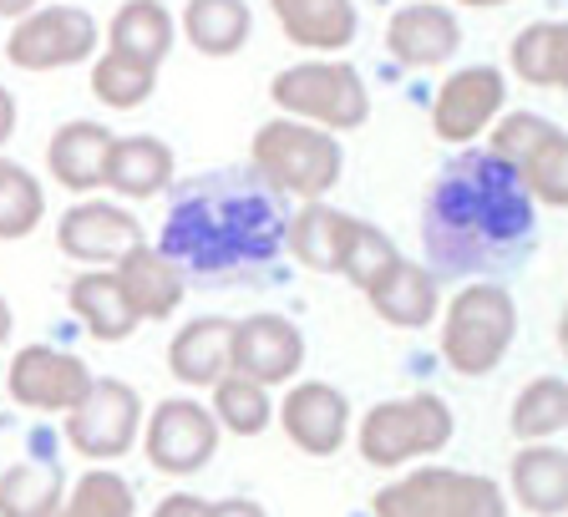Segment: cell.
Wrapping results in <instances>:
<instances>
[{
    "instance_id": "obj_1",
    "label": "cell",
    "mask_w": 568,
    "mask_h": 517,
    "mask_svg": "<svg viewBox=\"0 0 568 517\" xmlns=\"http://www.w3.org/2000/svg\"><path fill=\"white\" fill-rule=\"evenodd\" d=\"M538 203L493 148H462L422 199V254L437 280H493L532 254Z\"/></svg>"
},
{
    "instance_id": "obj_2",
    "label": "cell",
    "mask_w": 568,
    "mask_h": 517,
    "mask_svg": "<svg viewBox=\"0 0 568 517\" xmlns=\"http://www.w3.org/2000/svg\"><path fill=\"white\" fill-rule=\"evenodd\" d=\"M284 193L254 168H209L168 183L158 249L193 280H244L284 254Z\"/></svg>"
},
{
    "instance_id": "obj_3",
    "label": "cell",
    "mask_w": 568,
    "mask_h": 517,
    "mask_svg": "<svg viewBox=\"0 0 568 517\" xmlns=\"http://www.w3.org/2000/svg\"><path fill=\"white\" fill-rule=\"evenodd\" d=\"M248 168L284 199H325L345 173L341 132H325L305 118H270L248 142Z\"/></svg>"
},
{
    "instance_id": "obj_4",
    "label": "cell",
    "mask_w": 568,
    "mask_h": 517,
    "mask_svg": "<svg viewBox=\"0 0 568 517\" xmlns=\"http://www.w3.org/2000/svg\"><path fill=\"white\" fill-rule=\"evenodd\" d=\"M518 341V300L497 280H467L442 315V365L452 376H493Z\"/></svg>"
},
{
    "instance_id": "obj_5",
    "label": "cell",
    "mask_w": 568,
    "mask_h": 517,
    "mask_svg": "<svg viewBox=\"0 0 568 517\" xmlns=\"http://www.w3.org/2000/svg\"><path fill=\"white\" fill-rule=\"evenodd\" d=\"M452 432H457V416H452L447 396L442 391H412V396H396V401H376L361 416V432L351 436L361 447V462H371L381 472H396V467H412V462L437 457L452 442Z\"/></svg>"
},
{
    "instance_id": "obj_6",
    "label": "cell",
    "mask_w": 568,
    "mask_h": 517,
    "mask_svg": "<svg viewBox=\"0 0 568 517\" xmlns=\"http://www.w3.org/2000/svg\"><path fill=\"white\" fill-rule=\"evenodd\" d=\"M270 102L284 118H305L325 132H355L371 122V92L345 57H310L274 71Z\"/></svg>"
},
{
    "instance_id": "obj_7",
    "label": "cell",
    "mask_w": 568,
    "mask_h": 517,
    "mask_svg": "<svg viewBox=\"0 0 568 517\" xmlns=\"http://www.w3.org/2000/svg\"><path fill=\"white\" fill-rule=\"evenodd\" d=\"M376 517H503L508 493L483 472L457 467H416L396 483L371 493Z\"/></svg>"
},
{
    "instance_id": "obj_8",
    "label": "cell",
    "mask_w": 568,
    "mask_h": 517,
    "mask_svg": "<svg viewBox=\"0 0 568 517\" xmlns=\"http://www.w3.org/2000/svg\"><path fill=\"white\" fill-rule=\"evenodd\" d=\"M493 148L538 209H568V132L544 112H497L487 128Z\"/></svg>"
},
{
    "instance_id": "obj_9",
    "label": "cell",
    "mask_w": 568,
    "mask_h": 517,
    "mask_svg": "<svg viewBox=\"0 0 568 517\" xmlns=\"http://www.w3.org/2000/svg\"><path fill=\"white\" fill-rule=\"evenodd\" d=\"M61 432H67V447L87 462H118L138 447V432H142V396L138 386L118 376H102L92 381L77 406L61 416Z\"/></svg>"
},
{
    "instance_id": "obj_10",
    "label": "cell",
    "mask_w": 568,
    "mask_h": 517,
    "mask_svg": "<svg viewBox=\"0 0 568 517\" xmlns=\"http://www.w3.org/2000/svg\"><path fill=\"white\" fill-rule=\"evenodd\" d=\"M97 41H102V26L82 6H31L26 16H16L6 36V61L21 71H61L92 61Z\"/></svg>"
},
{
    "instance_id": "obj_11",
    "label": "cell",
    "mask_w": 568,
    "mask_h": 517,
    "mask_svg": "<svg viewBox=\"0 0 568 517\" xmlns=\"http://www.w3.org/2000/svg\"><path fill=\"white\" fill-rule=\"evenodd\" d=\"M219 422H213L209 406L189 396H168L158 401L153 412H142V457L153 462V472L163 477H193L219 457Z\"/></svg>"
},
{
    "instance_id": "obj_12",
    "label": "cell",
    "mask_w": 568,
    "mask_h": 517,
    "mask_svg": "<svg viewBox=\"0 0 568 517\" xmlns=\"http://www.w3.org/2000/svg\"><path fill=\"white\" fill-rule=\"evenodd\" d=\"M92 365L82 355L57 351V345H26L11 355V371H6L11 401L36 416H67L92 391Z\"/></svg>"
},
{
    "instance_id": "obj_13",
    "label": "cell",
    "mask_w": 568,
    "mask_h": 517,
    "mask_svg": "<svg viewBox=\"0 0 568 517\" xmlns=\"http://www.w3.org/2000/svg\"><path fill=\"white\" fill-rule=\"evenodd\" d=\"M508 107V77L497 67H457L452 77H442L437 97H432V132L447 148H467L477 142L493 118Z\"/></svg>"
},
{
    "instance_id": "obj_14",
    "label": "cell",
    "mask_w": 568,
    "mask_h": 517,
    "mask_svg": "<svg viewBox=\"0 0 568 517\" xmlns=\"http://www.w3.org/2000/svg\"><path fill=\"white\" fill-rule=\"evenodd\" d=\"M280 432L305 457H335L351 442V401L331 381H295L280 401Z\"/></svg>"
},
{
    "instance_id": "obj_15",
    "label": "cell",
    "mask_w": 568,
    "mask_h": 517,
    "mask_svg": "<svg viewBox=\"0 0 568 517\" xmlns=\"http://www.w3.org/2000/svg\"><path fill=\"white\" fill-rule=\"evenodd\" d=\"M229 365L244 371V376L264 381V386H290L305 365V335H300L295 320L284 315H244L234 320V335H229Z\"/></svg>"
},
{
    "instance_id": "obj_16",
    "label": "cell",
    "mask_w": 568,
    "mask_h": 517,
    "mask_svg": "<svg viewBox=\"0 0 568 517\" xmlns=\"http://www.w3.org/2000/svg\"><path fill=\"white\" fill-rule=\"evenodd\" d=\"M138 239H148L138 224V213H128L112 199H77L57 219V249L71 264H112Z\"/></svg>"
},
{
    "instance_id": "obj_17",
    "label": "cell",
    "mask_w": 568,
    "mask_h": 517,
    "mask_svg": "<svg viewBox=\"0 0 568 517\" xmlns=\"http://www.w3.org/2000/svg\"><path fill=\"white\" fill-rule=\"evenodd\" d=\"M462 47V21L447 0H412L386 21V51L402 67H447Z\"/></svg>"
},
{
    "instance_id": "obj_18",
    "label": "cell",
    "mask_w": 568,
    "mask_h": 517,
    "mask_svg": "<svg viewBox=\"0 0 568 517\" xmlns=\"http://www.w3.org/2000/svg\"><path fill=\"white\" fill-rule=\"evenodd\" d=\"M112 274H118L122 294H128V305L138 310L142 325L148 320H168L183 305V294H189V274L178 270L158 244H148V239H138L128 254L112 258Z\"/></svg>"
},
{
    "instance_id": "obj_19",
    "label": "cell",
    "mask_w": 568,
    "mask_h": 517,
    "mask_svg": "<svg viewBox=\"0 0 568 517\" xmlns=\"http://www.w3.org/2000/svg\"><path fill=\"white\" fill-rule=\"evenodd\" d=\"M173 178H178V158L163 138H153V132L112 138V148H106L102 189H112L118 199H128V203L158 199V193H168Z\"/></svg>"
},
{
    "instance_id": "obj_20",
    "label": "cell",
    "mask_w": 568,
    "mask_h": 517,
    "mask_svg": "<svg viewBox=\"0 0 568 517\" xmlns=\"http://www.w3.org/2000/svg\"><path fill=\"white\" fill-rule=\"evenodd\" d=\"M270 11L280 21L284 41H295L300 51H315V57L345 51L361 31L355 0H270Z\"/></svg>"
},
{
    "instance_id": "obj_21",
    "label": "cell",
    "mask_w": 568,
    "mask_h": 517,
    "mask_svg": "<svg viewBox=\"0 0 568 517\" xmlns=\"http://www.w3.org/2000/svg\"><path fill=\"white\" fill-rule=\"evenodd\" d=\"M371 310H376L381 325L390 330H426L442 310V280L426 264H412V258H396L386 270V280L366 294Z\"/></svg>"
},
{
    "instance_id": "obj_22",
    "label": "cell",
    "mask_w": 568,
    "mask_h": 517,
    "mask_svg": "<svg viewBox=\"0 0 568 517\" xmlns=\"http://www.w3.org/2000/svg\"><path fill=\"white\" fill-rule=\"evenodd\" d=\"M106 148H112V128H102L97 118H71L47 142V173L71 193H92L102 189Z\"/></svg>"
},
{
    "instance_id": "obj_23",
    "label": "cell",
    "mask_w": 568,
    "mask_h": 517,
    "mask_svg": "<svg viewBox=\"0 0 568 517\" xmlns=\"http://www.w3.org/2000/svg\"><path fill=\"white\" fill-rule=\"evenodd\" d=\"M67 305L77 315V325L102 345H118V341H132L138 335V310L128 305V294H122L118 274L112 270H87L67 284Z\"/></svg>"
},
{
    "instance_id": "obj_24",
    "label": "cell",
    "mask_w": 568,
    "mask_h": 517,
    "mask_svg": "<svg viewBox=\"0 0 568 517\" xmlns=\"http://www.w3.org/2000/svg\"><path fill=\"white\" fill-rule=\"evenodd\" d=\"M229 335H234V320L224 315H199L173 335L168 345V371H173L178 386L209 391L213 381L229 371Z\"/></svg>"
},
{
    "instance_id": "obj_25",
    "label": "cell",
    "mask_w": 568,
    "mask_h": 517,
    "mask_svg": "<svg viewBox=\"0 0 568 517\" xmlns=\"http://www.w3.org/2000/svg\"><path fill=\"white\" fill-rule=\"evenodd\" d=\"M508 483H513V497L518 507L528 513H568V452L548 442H523L518 457L508 462Z\"/></svg>"
},
{
    "instance_id": "obj_26",
    "label": "cell",
    "mask_w": 568,
    "mask_h": 517,
    "mask_svg": "<svg viewBox=\"0 0 568 517\" xmlns=\"http://www.w3.org/2000/svg\"><path fill=\"white\" fill-rule=\"evenodd\" d=\"M345 229H351V213L345 209H335L325 199H305L290 213V224H284V254L300 258L310 274H335Z\"/></svg>"
},
{
    "instance_id": "obj_27",
    "label": "cell",
    "mask_w": 568,
    "mask_h": 517,
    "mask_svg": "<svg viewBox=\"0 0 568 517\" xmlns=\"http://www.w3.org/2000/svg\"><path fill=\"white\" fill-rule=\"evenodd\" d=\"M178 31L189 36V47L199 57H239L254 36V11L248 0H189L183 16H178Z\"/></svg>"
},
{
    "instance_id": "obj_28",
    "label": "cell",
    "mask_w": 568,
    "mask_h": 517,
    "mask_svg": "<svg viewBox=\"0 0 568 517\" xmlns=\"http://www.w3.org/2000/svg\"><path fill=\"white\" fill-rule=\"evenodd\" d=\"M508 67L532 92H558L568 87V26L532 21L508 41Z\"/></svg>"
},
{
    "instance_id": "obj_29",
    "label": "cell",
    "mask_w": 568,
    "mask_h": 517,
    "mask_svg": "<svg viewBox=\"0 0 568 517\" xmlns=\"http://www.w3.org/2000/svg\"><path fill=\"white\" fill-rule=\"evenodd\" d=\"M173 41H178V21L163 0H122L118 16L106 21V47L128 51V57L148 61V67H163Z\"/></svg>"
},
{
    "instance_id": "obj_30",
    "label": "cell",
    "mask_w": 568,
    "mask_h": 517,
    "mask_svg": "<svg viewBox=\"0 0 568 517\" xmlns=\"http://www.w3.org/2000/svg\"><path fill=\"white\" fill-rule=\"evenodd\" d=\"M213 422H219V432H234V436H264L274 422V396L264 381L244 376V371H234L229 365L224 376L213 381Z\"/></svg>"
},
{
    "instance_id": "obj_31",
    "label": "cell",
    "mask_w": 568,
    "mask_h": 517,
    "mask_svg": "<svg viewBox=\"0 0 568 517\" xmlns=\"http://www.w3.org/2000/svg\"><path fill=\"white\" fill-rule=\"evenodd\" d=\"M67 477L51 462H16L0 472V517H51L61 513Z\"/></svg>"
},
{
    "instance_id": "obj_32",
    "label": "cell",
    "mask_w": 568,
    "mask_h": 517,
    "mask_svg": "<svg viewBox=\"0 0 568 517\" xmlns=\"http://www.w3.org/2000/svg\"><path fill=\"white\" fill-rule=\"evenodd\" d=\"M402 258V249L390 244L386 229H376L371 219H355L351 213V229H345V244H341V258H335V274H341L351 290L371 294L381 280H386V270Z\"/></svg>"
},
{
    "instance_id": "obj_33",
    "label": "cell",
    "mask_w": 568,
    "mask_h": 517,
    "mask_svg": "<svg viewBox=\"0 0 568 517\" xmlns=\"http://www.w3.org/2000/svg\"><path fill=\"white\" fill-rule=\"evenodd\" d=\"M508 426L518 442H548L568 426V381L564 376H532L528 386L513 396Z\"/></svg>"
},
{
    "instance_id": "obj_34",
    "label": "cell",
    "mask_w": 568,
    "mask_h": 517,
    "mask_svg": "<svg viewBox=\"0 0 568 517\" xmlns=\"http://www.w3.org/2000/svg\"><path fill=\"white\" fill-rule=\"evenodd\" d=\"M158 92V67L128 57V51L106 47L102 57L92 61V97L102 107H118V112H138L148 97Z\"/></svg>"
},
{
    "instance_id": "obj_35",
    "label": "cell",
    "mask_w": 568,
    "mask_h": 517,
    "mask_svg": "<svg viewBox=\"0 0 568 517\" xmlns=\"http://www.w3.org/2000/svg\"><path fill=\"white\" fill-rule=\"evenodd\" d=\"M47 219V189L36 183V173L26 163L0 153V244L36 234Z\"/></svg>"
},
{
    "instance_id": "obj_36",
    "label": "cell",
    "mask_w": 568,
    "mask_h": 517,
    "mask_svg": "<svg viewBox=\"0 0 568 517\" xmlns=\"http://www.w3.org/2000/svg\"><path fill=\"white\" fill-rule=\"evenodd\" d=\"M61 507L77 517H132L138 513V487H132L122 472H106L102 462H97L92 472L77 477V487L61 497Z\"/></svg>"
},
{
    "instance_id": "obj_37",
    "label": "cell",
    "mask_w": 568,
    "mask_h": 517,
    "mask_svg": "<svg viewBox=\"0 0 568 517\" xmlns=\"http://www.w3.org/2000/svg\"><path fill=\"white\" fill-rule=\"evenodd\" d=\"M224 513H264L254 497H199V493H173L158 503V517H224Z\"/></svg>"
},
{
    "instance_id": "obj_38",
    "label": "cell",
    "mask_w": 568,
    "mask_h": 517,
    "mask_svg": "<svg viewBox=\"0 0 568 517\" xmlns=\"http://www.w3.org/2000/svg\"><path fill=\"white\" fill-rule=\"evenodd\" d=\"M11 138H16V97H11V87H0V153H6Z\"/></svg>"
},
{
    "instance_id": "obj_39",
    "label": "cell",
    "mask_w": 568,
    "mask_h": 517,
    "mask_svg": "<svg viewBox=\"0 0 568 517\" xmlns=\"http://www.w3.org/2000/svg\"><path fill=\"white\" fill-rule=\"evenodd\" d=\"M11 330H16V310H11V300L0 294V351L11 345Z\"/></svg>"
},
{
    "instance_id": "obj_40",
    "label": "cell",
    "mask_w": 568,
    "mask_h": 517,
    "mask_svg": "<svg viewBox=\"0 0 568 517\" xmlns=\"http://www.w3.org/2000/svg\"><path fill=\"white\" fill-rule=\"evenodd\" d=\"M36 0H0V21H16V16H26Z\"/></svg>"
},
{
    "instance_id": "obj_41",
    "label": "cell",
    "mask_w": 568,
    "mask_h": 517,
    "mask_svg": "<svg viewBox=\"0 0 568 517\" xmlns=\"http://www.w3.org/2000/svg\"><path fill=\"white\" fill-rule=\"evenodd\" d=\"M447 6H467V11H497V6H513V0H447Z\"/></svg>"
}]
</instances>
